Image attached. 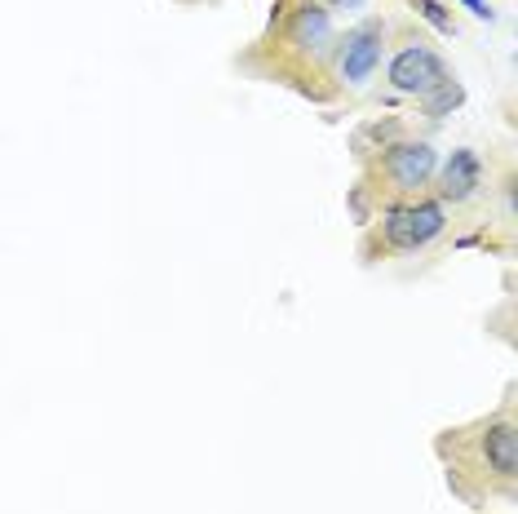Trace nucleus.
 <instances>
[{
  "label": "nucleus",
  "instance_id": "nucleus-1",
  "mask_svg": "<svg viewBox=\"0 0 518 514\" xmlns=\"http://www.w3.org/2000/svg\"><path fill=\"white\" fill-rule=\"evenodd\" d=\"M443 204L439 200H417V204H403V209H390L386 222H381V235H386V249L395 253H417L434 244L443 235Z\"/></svg>",
  "mask_w": 518,
  "mask_h": 514
},
{
  "label": "nucleus",
  "instance_id": "nucleus-2",
  "mask_svg": "<svg viewBox=\"0 0 518 514\" xmlns=\"http://www.w3.org/2000/svg\"><path fill=\"white\" fill-rule=\"evenodd\" d=\"M381 40H386V27H381L377 18H368V23H359L355 32H346V40L337 45V71L350 89H364L368 80L377 76L381 49H386Z\"/></svg>",
  "mask_w": 518,
  "mask_h": 514
},
{
  "label": "nucleus",
  "instance_id": "nucleus-3",
  "mask_svg": "<svg viewBox=\"0 0 518 514\" xmlns=\"http://www.w3.org/2000/svg\"><path fill=\"white\" fill-rule=\"evenodd\" d=\"M439 80H448V67H443V58L434 54L430 45H408L395 54V63H390V85L399 89V94H426V89H434Z\"/></svg>",
  "mask_w": 518,
  "mask_h": 514
},
{
  "label": "nucleus",
  "instance_id": "nucleus-4",
  "mask_svg": "<svg viewBox=\"0 0 518 514\" xmlns=\"http://www.w3.org/2000/svg\"><path fill=\"white\" fill-rule=\"evenodd\" d=\"M381 169L395 182V191H417L434 178L439 156H434L430 142H395V147L386 151V160H381Z\"/></svg>",
  "mask_w": 518,
  "mask_h": 514
},
{
  "label": "nucleus",
  "instance_id": "nucleus-5",
  "mask_svg": "<svg viewBox=\"0 0 518 514\" xmlns=\"http://www.w3.org/2000/svg\"><path fill=\"white\" fill-rule=\"evenodd\" d=\"M288 45H297L302 54H324L333 45V14L324 5H302L288 23Z\"/></svg>",
  "mask_w": 518,
  "mask_h": 514
},
{
  "label": "nucleus",
  "instance_id": "nucleus-6",
  "mask_svg": "<svg viewBox=\"0 0 518 514\" xmlns=\"http://www.w3.org/2000/svg\"><path fill=\"white\" fill-rule=\"evenodd\" d=\"M479 452H483V461H488L492 475L514 479V470H518V430H514V421H492V426L483 430V439H479Z\"/></svg>",
  "mask_w": 518,
  "mask_h": 514
},
{
  "label": "nucleus",
  "instance_id": "nucleus-7",
  "mask_svg": "<svg viewBox=\"0 0 518 514\" xmlns=\"http://www.w3.org/2000/svg\"><path fill=\"white\" fill-rule=\"evenodd\" d=\"M479 182H483V164L479 156H474L470 147H461V151H452L448 164H443V200H470L474 191H479Z\"/></svg>",
  "mask_w": 518,
  "mask_h": 514
},
{
  "label": "nucleus",
  "instance_id": "nucleus-8",
  "mask_svg": "<svg viewBox=\"0 0 518 514\" xmlns=\"http://www.w3.org/2000/svg\"><path fill=\"white\" fill-rule=\"evenodd\" d=\"M461 102H465V89L457 85V80H439L434 89H426V94H421V107H426V116H443V111L461 107Z\"/></svg>",
  "mask_w": 518,
  "mask_h": 514
},
{
  "label": "nucleus",
  "instance_id": "nucleus-9",
  "mask_svg": "<svg viewBox=\"0 0 518 514\" xmlns=\"http://www.w3.org/2000/svg\"><path fill=\"white\" fill-rule=\"evenodd\" d=\"M461 5L470 9L474 18H488V23H492V5H488V0H461Z\"/></svg>",
  "mask_w": 518,
  "mask_h": 514
},
{
  "label": "nucleus",
  "instance_id": "nucleus-10",
  "mask_svg": "<svg viewBox=\"0 0 518 514\" xmlns=\"http://www.w3.org/2000/svg\"><path fill=\"white\" fill-rule=\"evenodd\" d=\"M333 5H337V0H333Z\"/></svg>",
  "mask_w": 518,
  "mask_h": 514
}]
</instances>
